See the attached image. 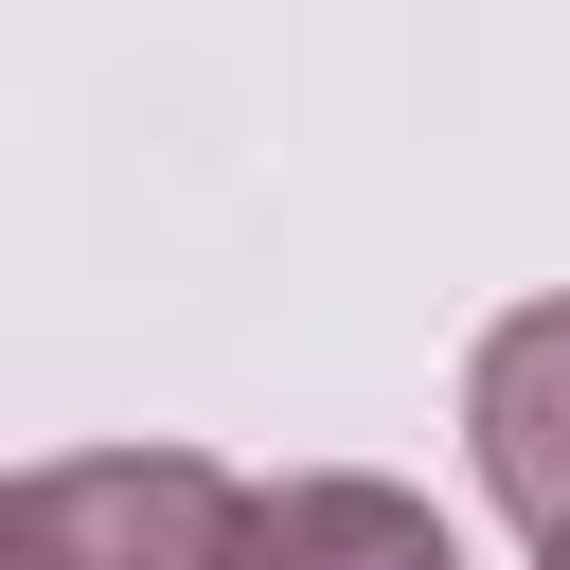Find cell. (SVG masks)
Here are the masks:
<instances>
[{"label":"cell","mask_w":570,"mask_h":570,"mask_svg":"<svg viewBox=\"0 0 570 570\" xmlns=\"http://www.w3.org/2000/svg\"><path fill=\"white\" fill-rule=\"evenodd\" d=\"M232 517L249 481L196 445H71V463H18L0 570H232Z\"/></svg>","instance_id":"obj_1"},{"label":"cell","mask_w":570,"mask_h":570,"mask_svg":"<svg viewBox=\"0 0 570 570\" xmlns=\"http://www.w3.org/2000/svg\"><path fill=\"white\" fill-rule=\"evenodd\" d=\"M463 445H481V499L517 534H570V303H517L463 374Z\"/></svg>","instance_id":"obj_2"},{"label":"cell","mask_w":570,"mask_h":570,"mask_svg":"<svg viewBox=\"0 0 570 570\" xmlns=\"http://www.w3.org/2000/svg\"><path fill=\"white\" fill-rule=\"evenodd\" d=\"M232 570H463V534H445L410 481H356V463H321V481H249V517H232Z\"/></svg>","instance_id":"obj_3"},{"label":"cell","mask_w":570,"mask_h":570,"mask_svg":"<svg viewBox=\"0 0 570 570\" xmlns=\"http://www.w3.org/2000/svg\"><path fill=\"white\" fill-rule=\"evenodd\" d=\"M534 570H570V534H534Z\"/></svg>","instance_id":"obj_4"}]
</instances>
